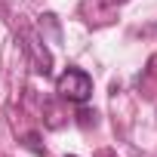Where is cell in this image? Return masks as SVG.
Segmentation results:
<instances>
[{
  "instance_id": "cell-1",
  "label": "cell",
  "mask_w": 157,
  "mask_h": 157,
  "mask_svg": "<svg viewBox=\"0 0 157 157\" xmlns=\"http://www.w3.org/2000/svg\"><path fill=\"white\" fill-rule=\"evenodd\" d=\"M56 93L68 102H77V105H83L90 96H93V80H90V74L80 71V68H68L59 74V80H56Z\"/></svg>"
},
{
  "instance_id": "cell-2",
  "label": "cell",
  "mask_w": 157,
  "mask_h": 157,
  "mask_svg": "<svg viewBox=\"0 0 157 157\" xmlns=\"http://www.w3.org/2000/svg\"><path fill=\"white\" fill-rule=\"evenodd\" d=\"M108 3H126V0H108Z\"/></svg>"
}]
</instances>
